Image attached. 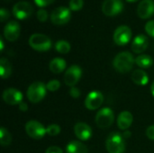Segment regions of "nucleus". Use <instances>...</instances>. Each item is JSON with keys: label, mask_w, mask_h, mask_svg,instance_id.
<instances>
[{"label": "nucleus", "mask_w": 154, "mask_h": 153, "mask_svg": "<svg viewBox=\"0 0 154 153\" xmlns=\"http://www.w3.org/2000/svg\"><path fill=\"white\" fill-rule=\"evenodd\" d=\"M134 62L135 60L130 52L123 51L118 53L115 57L113 61V66L119 73L125 74L133 69Z\"/></svg>", "instance_id": "obj_1"}, {"label": "nucleus", "mask_w": 154, "mask_h": 153, "mask_svg": "<svg viewBox=\"0 0 154 153\" xmlns=\"http://www.w3.org/2000/svg\"><path fill=\"white\" fill-rule=\"evenodd\" d=\"M106 147L108 153H124L125 150L124 136L119 133H111L106 141Z\"/></svg>", "instance_id": "obj_2"}, {"label": "nucleus", "mask_w": 154, "mask_h": 153, "mask_svg": "<svg viewBox=\"0 0 154 153\" xmlns=\"http://www.w3.org/2000/svg\"><path fill=\"white\" fill-rule=\"evenodd\" d=\"M47 87L44 83L36 81L31 84L27 89L26 95L30 102L35 104L41 102L46 96Z\"/></svg>", "instance_id": "obj_3"}, {"label": "nucleus", "mask_w": 154, "mask_h": 153, "mask_svg": "<svg viewBox=\"0 0 154 153\" xmlns=\"http://www.w3.org/2000/svg\"><path fill=\"white\" fill-rule=\"evenodd\" d=\"M29 45L37 51H47L51 48V41L44 34L33 33L29 39Z\"/></svg>", "instance_id": "obj_4"}, {"label": "nucleus", "mask_w": 154, "mask_h": 153, "mask_svg": "<svg viewBox=\"0 0 154 153\" xmlns=\"http://www.w3.org/2000/svg\"><path fill=\"white\" fill-rule=\"evenodd\" d=\"M115 121L114 112L109 107L100 109L96 115V124L99 128L106 129L110 127Z\"/></svg>", "instance_id": "obj_5"}, {"label": "nucleus", "mask_w": 154, "mask_h": 153, "mask_svg": "<svg viewBox=\"0 0 154 153\" xmlns=\"http://www.w3.org/2000/svg\"><path fill=\"white\" fill-rule=\"evenodd\" d=\"M71 18L70 9L65 6L55 8L51 14V21L55 25H63L69 22Z\"/></svg>", "instance_id": "obj_6"}, {"label": "nucleus", "mask_w": 154, "mask_h": 153, "mask_svg": "<svg viewBox=\"0 0 154 153\" xmlns=\"http://www.w3.org/2000/svg\"><path fill=\"white\" fill-rule=\"evenodd\" d=\"M25 132L27 135L34 140H40L44 137L46 133V128L38 121L31 120L27 122L25 125Z\"/></svg>", "instance_id": "obj_7"}, {"label": "nucleus", "mask_w": 154, "mask_h": 153, "mask_svg": "<svg viewBox=\"0 0 154 153\" xmlns=\"http://www.w3.org/2000/svg\"><path fill=\"white\" fill-rule=\"evenodd\" d=\"M33 12L32 5L26 1H20L13 7V14L16 19L25 20L32 15Z\"/></svg>", "instance_id": "obj_8"}, {"label": "nucleus", "mask_w": 154, "mask_h": 153, "mask_svg": "<svg viewBox=\"0 0 154 153\" xmlns=\"http://www.w3.org/2000/svg\"><path fill=\"white\" fill-rule=\"evenodd\" d=\"M132 38V30L127 25L118 26L114 32V41L119 46L126 45Z\"/></svg>", "instance_id": "obj_9"}, {"label": "nucleus", "mask_w": 154, "mask_h": 153, "mask_svg": "<svg viewBox=\"0 0 154 153\" xmlns=\"http://www.w3.org/2000/svg\"><path fill=\"white\" fill-rule=\"evenodd\" d=\"M124 9L122 0H105L102 5V12L107 16H115Z\"/></svg>", "instance_id": "obj_10"}, {"label": "nucleus", "mask_w": 154, "mask_h": 153, "mask_svg": "<svg viewBox=\"0 0 154 153\" xmlns=\"http://www.w3.org/2000/svg\"><path fill=\"white\" fill-rule=\"evenodd\" d=\"M81 75H82L81 68L78 65H72L65 72V75L63 78L64 83L67 86L72 87L79 81Z\"/></svg>", "instance_id": "obj_11"}, {"label": "nucleus", "mask_w": 154, "mask_h": 153, "mask_svg": "<svg viewBox=\"0 0 154 153\" xmlns=\"http://www.w3.org/2000/svg\"><path fill=\"white\" fill-rule=\"evenodd\" d=\"M21 32L20 24L16 21H9L4 28L5 38L9 41H14L18 39Z\"/></svg>", "instance_id": "obj_12"}, {"label": "nucleus", "mask_w": 154, "mask_h": 153, "mask_svg": "<svg viewBox=\"0 0 154 153\" xmlns=\"http://www.w3.org/2000/svg\"><path fill=\"white\" fill-rule=\"evenodd\" d=\"M104 102V96L99 91L90 92L85 100V106L88 110H96L101 106Z\"/></svg>", "instance_id": "obj_13"}, {"label": "nucleus", "mask_w": 154, "mask_h": 153, "mask_svg": "<svg viewBox=\"0 0 154 153\" xmlns=\"http://www.w3.org/2000/svg\"><path fill=\"white\" fill-rule=\"evenodd\" d=\"M137 14L141 19H148L154 14V0H142L137 7Z\"/></svg>", "instance_id": "obj_14"}, {"label": "nucleus", "mask_w": 154, "mask_h": 153, "mask_svg": "<svg viewBox=\"0 0 154 153\" xmlns=\"http://www.w3.org/2000/svg\"><path fill=\"white\" fill-rule=\"evenodd\" d=\"M23 94L15 88H6L3 92L4 101L11 106L19 105L20 103L23 102Z\"/></svg>", "instance_id": "obj_15"}, {"label": "nucleus", "mask_w": 154, "mask_h": 153, "mask_svg": "<svg viewBox=\"0 0 154 153\" xmlns=\"http://www.w3.org/2000/svg\"><path fill=\"white\" fill-rule=\"evenodd\" d=\"M74 133L76 136L81 141H88L92 137L91 127L85 123H78L74 126Z\"/></svg>", "instance_id": "obj_16"}, {"label": "nucleus", "mask_w": 154, "mask_h": 153, "mask_svg": "<svg viewBox=\"0 0 154 153\" xmlns=\"http://www.w3.org/2000/svg\"><path fill=\"white\" fill-rule=\"evenodd\" d=\"M149 45V40L144 34L137 35L132 43V50L135 53H142L143 52Z\"/></svg>", "instance_id": "obj_17"}, {"label": "nucleus", "mask_w": 154, "mask_h": 153, "mask_svg": "<svg viewBox=\"0 0 154 153\" xmlns=\"http://www.w3.org/2000/svg\"><path fill=\"white\" fill-rule=\"evenodd\" d=\"M133 121V115L128 111H124L117 117V125L121 130H127L132 125Z\"/></svg>", "instance_id": "obj_18"}, {"label": "nucleus", "mask_w": 154, "mask_h": 153, "mask_svg": "<svg viewBox=\"0 0 154 153\" xmlns=\"http://www.w3.org/2000/svg\"><path fill=\"white\" fill-rule=\"evenodd\" d=\"M131 78L134 83L139 86H145L149 82V77L147 73L143 69H136L131 76Z\"/></svg>", "instance_id": "obj_19"}, {"label": "nucleus", "mask_w": 154, "mask_h": 153, "mask_svg": "<svg viewBox=\"0 0 154 153\" xmlns=\"http://www.w3.org/2000/svg\"><path fill=\"white\" fill-rule=\"evenodd\" d=\"M66 60L62 58H54L49 65L50 70L54 74H60L66 69Z\"/></svg>", "instance_id": "obj_20"}, {"label": "nucleus", "mask_w": 154, "mask_h": 153, "mask_svg": "<svg viewBox=\"0 0 154 153\" xmlns=\"http://www.w3.org/2000/svg\"><path fill=\"white\" fill-rule=\"evenodd\" d=\"M88 148L80 142H70L66 147V153H88Z\"/></svg>", "instance_id": "obj_21"}, {"label": "nucleus", "mask_w": 154, "mask_h": 153, "mask_svg": "<svg viewBox=\"0 0 154 153\" xmlns=\"http://www.w3.org/2000/svg\"><path fill=\"white\" fill-rule=\"evenodd\" d=\"M12 73V66L8 60L2 58L0 60V75L3 79H5L10 77Z\"/></svg>", "instance_id": "obj_22"}, {"label": "nucleus", "mask_w": 154, "mask_h": 153, "mask_svg": "<svg viewBox=\"0 0 154 153\" xmlns=\"http://www.w3.org/2000/svg\"><path fill=\"white\" fill-rule=\"evenodd\" d=\"M135 63L137 64V66H139L140 68L143 69H148L150 68L152 63H153V60L151 56L147 55V54H142L140 56H138L135 59Z\"/></svg>", "instance_id": "obj_23"}, {"label": "nucleus", "mask_w": 154, "mask_h": 153, "mask_svg": "<svg viewBox=\"0 0 154 153\" xmlns=\"http://www.w3.org/2000/svg\"><path fill=\"white\" fill-rule=\"evenodd\" d=\"M12 142V136L10 134V133L7 131V129L2 127L0 129V142H1V145L5 147V146H8L10 145Z\"/></svg>", "instance_id": "obj_24"}, {"label": "nucleus", "mask_w": 154, "mask_h": 153, "mask_svg": "<svg viewBox=\"0 0 154 153\" xmlns=\"http://www.w3.org/2000/svg\"><path fill=\"white\" fill-rule=\"evenodd\" d=\"M55 50L61 54H66L70 50V44L64 40L58 41L55 44Z\"/></svg>", "instance_id": "obj_25"}, {"label": "nucleus", "mask_w": 154, "mask_h": 153, "mask_svg": "<svg viewBox=\"0 0 154 153\" xmlns=\"http://www.w3.org/2000/svg\"><path fill=\"white\" fill-rule=\"evenodd\" d=\"M46 133L50 136H56L60 133V127L58 124H50L46 128Z\"/></svg>", "instance_id": "obj_26"}, {"label": "nucleus", "mask_w": 154, "mask_h": 153, "mask_svg": "<svg viewBox=\"0 0 154 153\" xmlns=\"http://www.w3.org/2000/svg\"><path fill=\"white\" fill-rule=\"evenodd\" d=\"M69 9L70 11H79L83 7V0H69Z\"/></svg>", "instance_id": "obj_27"}, {"label": "nucleus", "mask_w": 154, "mask_h": 153, "mask_svg": "<svg viewBox=\"0 0 154 153\" xmlns=\"http://www.w3.org/2000/svg\"><path fill=\"white\" fill-rule=\"evenodd\" d=\"M46 87H47V90L51 91V92H55L60 88V83L57 79H52V80H51V81H49L47 83Z\"/></svg>", "instance_id": "obj_28"}, {"label": "nucleus", "mask_w": 154, "mask_h": 153, "mask_svg": "<svg viewBox=\"0 0 154 153\" xmlns=\"http://www.w3.org/2000/svg\"><path fill=\"white\" fill-rule=\"evenodd\" d=\"M145 32L154 38V20H151L149 22H147V23L145 24Z\"/></svg>", "instance_id": "obj_29"}, {"label": "nucleus", "mask_w": 154, "mask_h": 153, "mask_svg": "<svg viewBox=\"0 0 154 153\" xmlns=\"http://www.w3.org/2000/svg\"><path fill=\"white\" fill-rule=\"evenodd\" d=\"M37 18L40 22H46L48 19V13L45 9H40L37 12Z\"/></svg>", "instance_id": "obj_30"}, {"label": "nucleus", "mask_w": 154, "mask_h": 153, "mask_svg": "<svg viewBox=\"0 0 154 153\" xmlns=\"http://www.w3.org/2000/svg\"><path fill=\"white\" fill-rule=\"evenodd\" d=\"M10 16L9 11L6 10L5 8H1L0 9V21L1 22H5L6 21Z\"/></svg>", "instance_id": "obj_31"}, {"label": "nucleus", "mask_w": 154, "mask_h": 153, "mask_svg": "<svg viewBox=\"0 0 154 153\" xmlns=\"http://www.w3.org/2000/svg\"><path fill=\"white\" fill-rule=\"evenodd\" d=\"M54 1L55 0H34V3L39 7H44V6H47L51 4H52Z\"/></svg>", "instance_id": "obj_32"}, {"label": "nucleus", "mask_w": 154, "mask_h": 153, "mask_svg": "<svg viewBox=\"0 0 154 153\" xmlns=\"http://www.w3.org/2000/svg\"><path fill=\"white\" fill-rule=\"evenodd\" d=\"M80 94H81V92H80V90H79L78 87H70V89H69V95H70L72 97L78 98V97L80 96Z\"/></svg>", "instance_id": "obj_33"}, {"label": "nucleus", "mask_w": 154, "mask_h": 153, "mask_svg": "<svg viewBox=\"0 0 154 153\" xmlns=\"http://www.w3.org/2000/svg\"><path fill=\"white\" fill-rule=\"evenodd\" d=\"M45 153H63V151L60 148V147H57V146H51L49 147Z\"/></svg>", "instance_id": "obj_34"}, {"label": "nucleus", "mask_w": 154, "mask_h": 153, "mask_svg": "<svg viewBox=\"0 0 154 153\" xmlns=\"http://www.w3.org/2000/svg\"><path fill=\"white\" fill-rule=\"evenodd\" d=\"M146 136L150 139L154 141V125H151L146 130Z\"/></svg>", "instance_id": "obj_35"}, {"label": "nucleus", "mask_w": 154, "mask_h": 153, "mask_svg": "<svg viewBox=\"0 0 154 153\" xmlns=\"http://www.w3.org/2000/svg\"><path fill=\"white\" fill-rule=\"evenodd\" d=\"M18 106H19V109H20L21 111H23V112H26L27 109H28V106H27V104L24 103V102L20 103Z\"/></svg>", "instance_id": "obj_36"}, {"label": "nucleus", "mask_w": 154, "mask_h": 153, "mask_svg": "<svg viewBox=\"0 0 154 153\" xmlns=\"http://www.w3.org/2000/svg\"><path fill=\"white\" fill-rule=\"evenodd\" d=\"M123 136H124V138H125V139L130 138V136H131V133H129L128 131H126V132H125V133H124Z\"/></svg>", "instance_id": "obj_37"}, {"label": "nucleus", "mask_w": 154, "mask_h": 153, "mask_svg": "<svg viewBox=\"0 0 154 153\" xmlns=\"http://www.w3.org/2000/svg\"><path fill=\"white\" fill-rule=\"evenodd\" d=\"M3 50H4V42H3V39L0 38V50L3 51Z\"/></svg>", "instance_id": "obj_38"}, {"label": "nucleus", "mask_w": 154, "mask_h": 153, "mask_svg": "<svg viewBox=\"0 0 154 153\" xmlns=\"http://www.w3.org/2000/svg\"><path fill=\"white\" fill-rule=\"evenodd\" d=\"M151 92H152V96H154V81L152 82V87H151Z\"/></svg>", "instance_id": "obj_39"}, {"label": "nucleus", "mask_w": 154, "mask_h": 153, "mask_svg": "<svg viewBox=\"0 0 154 153\" xmlns=\"http://www.w3.org/2000/svg\"><path fill=\"white\" fill-rule=\"evenodd\" d=\"M127 2H130V3H134V2H137L139 0H126Z\"/></svg>", "instance_id": "obj_40"}]
</instances>
